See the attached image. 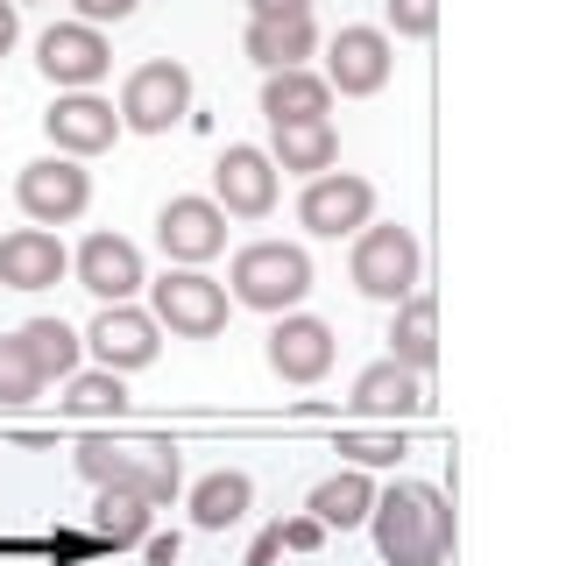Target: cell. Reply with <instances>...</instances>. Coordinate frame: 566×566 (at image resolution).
Listing matches in <instances>:
<instances>
[{
	"mask_svg": "<svg viewBox=\"0 0 566 566\" xmlns=\"http://www.w3.org/2000/svg\"><path fill=\"white\" fill-rule=\"evenodd\" d=\"M340 453L354 460V468H397L403 432H340Z\"/></svg>",
	"mask_w": 566,
	"mask_h": 566,
	"instance_id": "cell-29",
	"label": "cell"
},
{
	"mask_svg": "<svg viewBox=\"0 0 566 566\" xmlns=\"http://www.w3.org/2000/svg\"><path fill=\"white\" fill-rule=\"evenodd\" d=\"M241 50H248V64H262V71H305V57L318 50V29H312V14H276V22H248Z\"/></svg>",
	"mask_w": 566,
	"mask_h": 566,
	"instance_id": "cell-19",
	"label": "cell"
},
{
	"mask_svg": "<svg viewBox=\"0 0 566 566\" xmlns=\"http://www.w3.org/2000/svg\"><path fill=\"white\" fill-rule=\"evenodd\" d=\"M71 8H78V22H128V14L142 8V0H71Z\"/></svg>",
	"mask_w": 566,
	"mask_h": 566,
	"instance_id": "cell-32",
	"label": "cell"
},
{
	"mask_svg": "<svg viewBox=\"0 0 566 566\" xmlns=\"http://www.w3.org/2000/svg\"><path fill=\"white\" fill-rule=\"evenodd\" d=\"M14 206H22L35 227H71L93 206V177L78 170V156H35V164H22V177H14Z\"/></svg>",
	"mask_w": 566,
	"mask_h": 566,
	"instance_id": "cell-7",
	"label": "cell"
},
{
	"mask_svg": "<svg viewBox=\"0 0 566 566\" xmlns=\"http://www.w3.org/2000/svg\"><path fill=\"white\" fill-rule=\"evenodd\" d=\"M276 553H283V524H270V531L255 538V553H248V566H270Z\"/></svg>",
	"mask_w": 566,
	"mask_h": 566,
	"instance_id": "cell-34",
	"label": "cell"
},
{
	"mask_svg": "<svg viewBox=\"0 0 566 566\" xmlns=\"http://www.w3.org/2000/svg\"><path fill=\"white\" fill-rule=\"evenodd\" d=\"M120 128H128V120H120L106 99H93V93H64L43 114V135L57 142V156H99V149H114Z\"/></svg>",
	"mask_w": 566,
	"mask_h": 566,
	"instance_id": "cell-16",
	"label": "cell"
},
{
	"mask_svg": "<svg viewBox=\"0 0 566 566\" xmlns=\"http://www.w3.org/2000/svg\"><path fill=\"white\" fill-rule=\"evenodd\" d=\"M389 354H397L403 368H418V376L439 361V305H432L424 291H411V297L397 305V326H389Z\"/></svg>",
	"mask_w": 566,
	"mask_h": 566,
	"instance_id": "cell-23",
	"label": "cell"
},
{
	"mask_svg": "<svg viewBox=\"0 0 566 566\" xmlns=\"http://www.w3.org/2000/svg\"><path fill=\"white\" fill-rule=\"evenodd\" d=\"M14 35H22V22H14V0H0V57L14 50Z\"/></svg>",
	"mask_w": 566,
	"mask_h": 566,
	"instance_id": "cell-35",
	"label": "cell"
},
{
	"mask_svg": "<svg viewBox=\"0 0 566 566\" xmlns=\"http://www.w3.org/2000/svg\"><path fill=\"white\" fill-rule=\"evenodd\" d=\"M64 270H71V255L50 227H14V234H0V283H8V291H50Z\"/></svg>",
	"mask_w": 566,
	"mask_h": 566,
	"instance_id": "cell-17",
	"label": "cell"
},
{
	"mask_svg": "<svg viewBox=\"0 0 566 566\" xmlns=\"http://www.w3.org/2000/svg\"><path fill=\"white\" fill-rule=\"evenodd\" d=\"M368 531H376V553L389 566H447V553H453V510L432 482L382 489Z\"/></svg>",
	"mask_w": 566,
	"mask_h": 566,
	"instance_id": "cell-1",
	"label": "cell"
},
{
	"mask_svg": "<svg viewBox=\"0 0 566 566\" xmlns=\"http://www.w3.org/2000/svg\"><path fill=\"white\" fill-rule=\"evenodd\" d=\"M389 35L382 29H340L333 35V50H326V85L333 93H347V99H361V93H382L389 85Z\"/></svg>",
	"mask_w": 566,
	"mask_h": 566,
	"instance_id": "cell-14",
	"label": "cell"
},
{
	"mask_svg": "<svg viewBox=\"0 0 566 566\" xmlns=\"http://www.w3.org/2000/svg\"><path fill=\"white\" fill-rule=\"evenodd\" d=\"M382 14H389L397 35H432L439 29V0H382Z\"/></svg>",
	"mask_w": 566,
	"mask_h": 566,
	"instance_id": "cell-30",
	"label": "cell"
},
{
	"mask_svg": "<svg viewBox=\"0 0 566 566\" xmlns=\"http://www.w3.org/2000/svg\"><path fill=\"white\" fill-rule=\"evenodd\" d=\"M35 64H43L50 85L85 93V85H99L106 71H114V43H106L93 22H57V29H43V43H35Z\"/></svg>",
	"mask_w": 566,
	"mask_h": 566,
	"instance_id": "cell-9",
	"label": "cell"
},
{
	"mask_svg": "<svg viewBox=\"0 0 566 566\" xmlns=\"http://www.w3.org/2000/svg\"><path fill=\"white\" fill-rule=\"evenodd\" d=\"M212 199L227 206V220H270L276 212V156L255 149V142H234L212 164Z\"/></svg>",
	"mask_w": 566,
	"mask_h": 566,
	"instance_id": "cell-10",
	"label": "cell"
},
{
	"mask_svg": "<svg viewBox=\"0 0 566 566\" xmlns=\"http://www.w3.org/2000/svg\"><path fill=\"white\" fill-rule=\"evenodd\" d=\"M71 468L93 489L149 495L156 510L177 503V482H185V460H177L170 439H78V447H71Z\"/></svg>",
	"mask_w": 566,
	"mask_h": 566,
	"instance_id": "cell-2",
	"label": "cell"
},
{
	"mask_svg": "<svg viewBox=\"0 0 566 566\" xmlns=\"http://www.w3.org/2000/svg\"><path fill=\"white\" fill-rule=\"evenodd\" d=\"M185 114H191V71L185 64L149 57V64L128 71V85H120V120H128L135 135H170Z\"/></svg>",
	"mask_w": 566,
	"mask_h": 566,
	"instance_id": "cell-6",
	"label": "cell"
},
{
	"mask_svg": "<svg viewBox=\"0 0 566 566\" xmlns=\"http://www.w3.org/2000/svg\"><path fill=\"white\" fill-rule=\"evenodd\" d=\"M333 114V85L326 71H270L262 78V120L270 128H305V120Z\"/></svg>",
	"mask_w": 566,
	"mask_h": 566,
	"instance_id": "cell-18",
	"label": "cell"
},
{
	"mask_svg": "<svg viewBox=\"0 0 566 566\" xmlns=\"http://www.w3.org/2000/svg\"><path fill=\"white\" fill-rule=\"evenodd\" d=\"M262 354H270V368L283 382H318L333 368V326L326 318H305V312H283Z\"/></svg>",
	"mask_w": 566,
	"mask_h": 566,
	"instance_id": "cell-15",
	"label": "cell"
},
{
	"mask_svg": "<svg viewBox=\"0 0 566 566\" xmlns=\"http://www.w3.org/2000/svg\"><path fill=\"white\" fill-rule=\"evenodd\" d=\"M149 312L177 340H220L227 333V283H212L206 270H170L164 283H149Z\"/></svg>",
	"mask_w": 566,
	"mask_h": 566,
	"instance_id": "cell-5",
	"label": "cell"
},
{
	"mask_svg": "<svg viewBox=\"0 0 566 566\" xmlns=\"http://www.w3.org/2000/svg\"><path fill=\"white\" fill-rule=\"evenodd\" d=\"M270 156H276V170H291V177H326L333 164H340V135H333V120L270 128Z\"/></svg>",
	"mask_w": 566,
	"mask_h": 566,
	"instance_id": "cell-21",
	"label": "cell"
},
{
	"mask_svg": "<svg viewBox=\"0 0 566 566\" xmlns=\"http://www.w3.org/2000/svg\"><path fill=\"white\" fill-rule=\"evenodd\" d=\"M85 347L99 354V368H114V376H128V368H149L156 354H164V326H156V312H135V305H106L93 326H85Z\"/></svg>",
	"mask_w": 566,
	"mask_h": 566,
	"instance_id": "cell-12",
	"label": "cell"
},
{
	"mask_svg": "<svg viewBox=\"0 0 566 566\" xmlns=\"http://www.w3.org/2000/svg\"><path fill=\"white\" fill-rule=\"evenodd\" d=\"M156 241H164V255L177 270H199L227 248V206L220 199H170L156 212Z\"/></svg>",
	"mask_w": 566,
	"mask_h": 566,
	"instance_id": "cell-11",
	"label": "cell"
},
{
	"mask_svg": "<svg viewBox=\"0 0 566 566\" xmlns=\"http://www.w3.org/2000/svg\"><path fill=\"white\" fill-rule=\"evenodd\" d=\"M276 14H312V0H248V22H276Z\"/></svg>",
	"mask_w": 566,
	"mask_h": 566,
	"instance_id": "cell-33",
	"label": "cell"
},
{
	"mask_svg": "<svg viewBox=\"0 0 566 566\" xmlns=\"http://www.w3.org/2000/svg\"><path fill=\"white\" fill-rule=\"evenodd\" d=\"M71 270H78V283L99 297V305H128V297L142 291V248L120 241V234H85V248L71 255Z\"/></svg>",
	"mask_w": 566,
	"mask_h": 566,
	"instance_id": "cell-13",
	"label": "cell"
},
{
	"mask_svg": "<svg viewBox=\"0 0 566 566\" xmlns=\"http://www.w3.org/2000/svg\"><path fill=\"white\" fill-rule=\"evenodd\" d=\"M347 276H354L361 297L403 305V297L418 291V234H411V227H361V234H354Z\"/></svg>",
	"mask_w": 566,
	"mask_h": 566,
	"instance_id": "cell-4",
	"label": "cell"
},
{
	"mask_svg": "<svg viewBox=\"0 0 566 566\" xmlns=\"http://www.w3.org/2000/svg\"><path fill=\"white\" fill-rule=\"evenodd\" d=\"M14 340L29 347V361L43 368L50 382H71V376H78V354H85V340L64 326V318H29V326L14 333Z\"/></svg>",
	"mask_w": 566,
	"mask_h": 566,
	"instance_id": "cell-26",
	"label": "cell"
},
{
	"mask_svg": "<svg viewBox=\"0 0 566 566\" xmlns=\"http://www.w3.org/2000/svg\"><path fill=\"white\" fill-rule=\"evenodd\" d=\"M312 545H326V524H318L312 510H305V517L283 524V553H312Z\"/></svg>",
	"mask_w": 566,
	"mask_h": 566,
	"instance_id": "cell-31",
	"label": "cell"
},
{
	"mask_svg": "<svg viewBox=\"0 0 566 566\" xmlns=\"http://www.w3.org/2000/svg\"><path fill=\"white\" fill-rule=\"evenodd\" d=\"M57 403H64L71 418H120L128 389H120V376H114V368H93V376H71Z\"/></svg>",
	"mask_w": 566,
	"mask_h": 566,
	"instance_id": "cell-27",
	"label": "cell"
},
{
	"mask_svg": "<svg viewBox=\"0 0 566 566\" xmlns=\"http://www.w3.org/2000/svg\"><path fill=\"white\" fill-rule=\"evenodd\" d=\"M149 566H177V538H156L149 531Z\"/></svg>",
	"mask_w": 566,
	"mask_h": 566,
	"instance_id": "cell-36",
	"label": "cell"
},
{
	"mask_svg": "<svg viewBox=\"0 0 566 566\" xmlns=\"http://www.w3.org/2000/svg\"><path fill=\"white\" fill-rule=\"evenodd\" d=\"M368 212H376V185L354 170H326V177H305V199H297V227L318 241H340V234H361Z\"/></svg>",
	"mask_w": 566,
	"mask_h": 566,
	"instance_id": "cell-8",
	"label": "cell"
},
{
	"mask_svg": "<svg viewBox=\"0 0 566 566\" xmlns=\"http://www.w3.org/2000/svg\"><path fill=\"white\" fill-rule=\"evenodd\" d=\"M248 474L241 468H220V474H206L199 489H191V524L199 531H227V524H241L248 517Z\"/></svg>",
	"mask_w": 566,
	"mask_h": 566,
	"instance_id": "cell-25",
	"label": "cell"
},
{
	"mask_svg": "<svg viewBox=\"0 0 566 566\" xmlns=\"http://www.w3.org/2000/svg\"><path fill=\"white\" fill-rule=\"evenodd\" d=\"M418 403H424V389H418V368H403L397 354L354 376V411H368V418H411Z\"/></svg>",
	"mask_w": 566,
	"mask_h": 566,
	"instance_id": "cell-20",
	"label": "cell"
},
{
	"mask_svg": "<svg viewBox=\"0 0 566 566\" xmlns=\"http://www.w3.org/2000/svg\"><path fill=\"white\" fill-rule=\"evenodd\" d=\"M43 382H50V376L29 361V347L8 333V340H0V403H8V411H22V403L43 397Z\"/></svg>",
	"mask_w": 566,
	"mask_h": 566,
	"instance_id": "cell-28",
	"label": "cell"
},
{
	"mask_svg": "<svg viewBox=\"0 0 566 566\" xmlns=\"http://www.w3.org/2000/svg\"><path fill=\"white\" fill-rule=\"evenodd\" d=\"M227 283H234V305L283 318L291 305H305V291H312V255L297 241H248L234 255V270H227Z\"/></svg>",
	"mask_w": 566,
	"mask_h": 566,
	"instance_id": "cell-3",
	"label": "cell"
},
{
	"mask_svg": "<svg viewBox=\"0 0 566 566\" xmlns=\"http://www.w3.org/2000/svg\"><path fill=\"white\" fill-rule=\"evenodd\" d=\"M93 531H99V545H149V531H156V503L149 495H135V489H99V503H93Z\"/></svg>",
	"mask_w": 566,
	"mask_h": 566,
	"instance_id": "cell-24",
	"label": "cell"
},
{
	"mask_svg": "<svg viewBox=\"0 0 566 566\" xmlns=\"http://www.w3.org/2000/svg\"><path fill=\"white\" fill-rule=\"evenodd\" d=\"M312 517L326 524V531H354V524H368L376 517V482H368L361 468H347V474H326V482L312 489Z\"/></svg>",
	"mask_w": 566,
	"mask_h": 566,
	"instance_id": "cell-22",
	"label": "cell"
}]
</instances>
